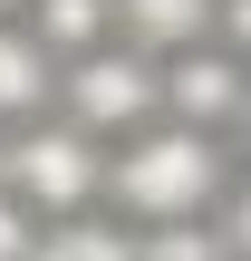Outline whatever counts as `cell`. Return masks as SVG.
I'll list each match as a JSON object with an SVG mask.
<instances>
[{
    "mask_svg": "<svg viewBox=\"0 0 251 261\" xmlns=\"http://www.w3.org/2000/svg\"><path fill=\"white\" fill-rule=\"evenodd\" d=\"M29 261H135V223H116V213H68V223L39 232Z\"/></svg>",
    "mask_w": 251,
    "mask_h": 261,
    "instance_id": "obj_7",
    "label": "cell"
},
{
    "mask_svg": "<svg viewBox=\"0 0 251 261\" xmlns=\"http://www.w3.org/2000/svg\"><path fill=\"white\" fill-rule=\"evenodd\" d=\"M135 261H232V242H222L213 213L203 223H145L135 232Z\"/></svg>",
    "mask_w": 251,
    "mask_h": 261,
    "instance_id": "obj_9",
    "label": "cell"
},
{
    "mask_svg": "<svg viewBox=\"0 0 251 261\" xmlns=\"http://www.w3.org/2000/svg\"><path fill=\"white\" fill-rule=\"evenodd\" d=\"M58 68H68V58H58L29 19H0V136L58 107Z\"/></svg>",
    "mask_w": 251,
    "mask_h": 261,
    "instance_id": "obj_5",
    "label": "cell"
},
{
    "mask_svg": "<svg viewBox=\"0 0 251 261\" xmlns=\"http://www.w3.org/2000/svg\"><path fill=\"white\" fill-rule=\"evenodd\" d=\"M58 116H77V126L106 136V145L145 136V126L164 116V58L135 48V39H97L87 58L58 68Z\"/></svg>",
    "mask_w": 251,
    "mask_h": 261,
    "instance_id": "obj_3",
    "label": "cell"
},
{
    "mask_svg": "<svg viewBox=\"0 0 251 261\" xmlns=\"http://www.w3.org/2000/svg\"><path fill=\"white\" fill-rule=\"evenodd\" d=\"M232 145H242V155H251V97H242V126H232Z\"/></svg>",
    "mask_w": 251,
    "mask_h": 261,
    "instance_id": "obj_12",
    "label": "cell"
},
{
    "mask_svg": "<svg viewBox=\"0 0 251 261\" xmlns=\"http://www.w3.org/2000/svg\"><path fill=\"white\" fill-rule=\"evenodd\" d=\"M213 39H222L232 58H251V0H222V19H213Z\"/></svg>",
    "mask_w": 251,
    "mask_h": 261,
    "instance_id": "obj_11",
    "label": "cell"
},
{
    "mask_svg": "<svg viewBox=\"0 0 251 261\" xmlns=\"http://www.w3.org/2000/svg\"><path fill=\"white\" fill-rule=\"evenodd\" d=\"M213 223H222V242H232V261H251V165L232 174V194H222V213H213Z\"/></svg>",
    "mask_w": 251,
    "mask_h": 261,
    "instance_id": "obj_10",
    "label": "cell"
},
{
    "mask_svg": "<svg viewBox=\"0 0 251 261\" xmlns=\"http://www.w3.org/2000/svg\"><path fill=\"white\" fill-rule=\"evenodd\" d=\"M251 97V58H232L222 39H193V48H164V116L174 126H203V136H232Z\"/></svg>",
    "mask_w": 251,
    "mask_h": 261,
    "instance_id": "obj_4",
    "label": "cell"
},
{
    "mask_svg": "<svg viewBox=\"0 0 251 261\" xmlns=\"http://www.w3.org/2000/svg\"><path fill=\"white\" fill-rule=\"evenodd\" d=\"M106 136H87L77 116H29L0 136V194H19L39 223H68V213H106Z\"/></svg>",
    "mask_w": 251,
    "mask_h": 261,
    "instance_id": "obj_2",
    "label": "cell"
},
{
    "mask_svg": "<svg viewBox=\"0 0 251 261\" xmlns=\"http://www.w3.org/2000/svg\"><path fill=\"white\" fill-rule=\"evenodd\" d=\"M232 136H203V126H174V116H155L145 136H126L116 155H106V213L116 223H203V213H222V194H232Z\"/></svg>",
    "mask_w": 251,
    "mask_h": 261,
    "instance_id": "obj_1",
    "label": "cell"
},
{
    "mask_svg": "<svg viewBox=\"0 0 251 261\" xmlns=\"http://www.w3.org/2000/svg\"><path fill=\"white\" fill-rule=\"evenodd\" d=\"M213 19H222V0H116V39H135V48H193V39H213Z\"/></svg>",
    "mask_w": 251,
    "mask_h": 261,
    "instance_id": "obj_6",
    "label": "cell"
},
{
    "mask_svg": "<svg viewBox=\"0 0 251 261\" xmlns=\"http://www.w3.org/2000/svg\"><path fill=\"white\" fill-rule=\"evenodd\" d=\"M0 19H29V0H0Z\"/></svg>",
    "mask_w": 251,
    "mask_h": 261,
    "instance_id": "obj_13",
    "label": "cell"
},
{
    "mask_svg": "<svg viewBox=\"0 0 251 261\" xmlns=\"http://www.w3.org/2000/svg\"><path fill=\"white\" fill-rule=\"evenodd\" d=\"M29 29L58 58H87L97 39H116V0H29Z\"/></svg>",
    "mask_w": 251,
    "mask_h": 261,
    "instance_id": "obj_8",
    "label": "cell"
}]
</instances>
